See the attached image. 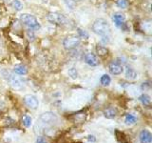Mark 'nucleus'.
Segmentation results:
<instances>
[{
  "instance_id": "obj_1",
  "label": "nucleus",
  "mask_w": 152,
  "mask_h": 143,
  "mask_svg": "<svg viewBox=\"0 0 152 143\" xmlns=\"http://www.w3.org/2000/svg\"><path fill=\"white\" fill-rule=\"evenodd\" d=\"M92 32L98 35L104 36L110 32V26L107 20L103 18L96 19L92 24Z\"/></svg>"
},
{
  "instance_id": "obj_2",
  "label": "nucleus",
  "mask_w": 152,
  "mask_h": 143,
  "mask_svg": "<svg viewBox=\"0 0 152 143\" xmlns=\"http://www.w3.org/2000/svg\"><path fill=\"white\" fill-rule=\"evenodd\" d=\"M20 21L24 24L25 26L32 29V30H38L40 29V24L38 22L37 19L28 13H23L20 15Z\"/></svg>"
},
{
  "instance_id": "obj_3",
  "label": "nucleus",
  "mask_w": 152,
  "mask_h": 143,
  "mask_svg": "<svg viewBox=\"0 0 152 143\" xmlns=\"http://www.w3.org/2000/svg\"><path fill=\"white\" fill-rule=\"evenodd\" d=\"M47 20L51 24H55V25H64L66 22V18L64 14H62L60 13L51 12L48 13Z\"/></svg>"
},
{
  "instance_id": "obj_4",
  "label": "nucleus",
  "mask_w": 152,
  "mask_h": 143,
  "mask_svg": "<svg viewBox=\"0 0 152 143\" xmlns=\"http://www.w3.org/2000/svg\"><path fill=\"white\" fill-rule=\"evenodd\" d=\"M80 42H81V38L78 35H70L66 36L63 40V46L66 50H72L75 49L77 46H79Z\"/></svg>"
},
{
  "instance_id": "obj_5",
  "label": "nucleus",
  "mask_w": 152,
  "mask_h": 143,
  "mask_svg": "<svg viewBox=\"0 0 152 143\" xmlns=\"http://www.w3.org/2000/svg\"><path fill=\"white\" fill-rule=\"evenodd\" d=\"M23 101L28 108L31 110H36L39 106V101H38L37 97L32 94H26L23 98Z\"/></svg>"
},
{
  "instance_id": "obj_6",
  "label": "nucleus",
  "mask_w": 152,
  "mask_h": 143,
  "mask_svg": "<svg viewBox=\"0 0 152 143\" xmlns=\"http://www.w3.org/2000/svg\"><path fill=\"white\" fill-rule=\"evenodd\" d=\"M39 121L44 124H53L57 121V116L52 112H47L41 114Z\"/></svg>"
},
{
  "instance_id": "obj_7",
  "label": "nucleus",
  "mask_w": 152,
  "mask_h": 143,
  "mask_svg": "<svg viewBox=\"0 0 152 143\" xmlns=\"http://www.w3.org/2000/svg\"><path fill=\"white\" fill-rule=\"evenodd\" d=\"M108 70H109V73L113 75H119L123 73L124 71V67L122 65L121 62H119L118 60L115 61H112L110 64H109L108 67Z\"/></svg>"
},
{
  "instance_id": "obj_8",
  "label": "nucleus",
  "mask_w": 152,
  "mask_h": 143,
  "mask_svg": "<svg viewBox=\"0 0 152 143\" xmlns=\"http://www.w3.org/2000/svg\"><path fill=\"white\" fill-rule=\"evenodd\" d=\"M84 59H85L86 63L89 66H91V67H96L99 65V60L97 58L96 55H94L91 52H87L84 56Z\"/></svg>"
},
{
  "instance_id": "obj_9",
  "label": "nucleus",
  "mask_w": 152,
  "mask_h": 143,
  "mask_svg": "<svg viewBox=\"0 0 152 143\" xmlns=\"http://www.w3.org/2000/svg\"><path fill=\"white\" fill-rule=\"evenodd\" d=\"M112 20L115 23V25L117 27H122L124 24H125L126 16H125V14L122 13H113V15H112Z\"/></svg>"
},
{
  "instance_id": "obj_10",
  "label": "nucleus",
  "mask_w": 152,
  "mask_h": 143,
  "mask_svg": "<svg viewBox=\"0 0 152 143\" xmlns=\"http://www.w3.org/2000/svg\"><path fill=\"white\" fill-rule=\"evenodd\" d=\"M139 139L141 143H151L152 142L151 133L147 130H142L139 135Z\"/></svg>"
},
{
  "instance_id": "obj_11",
  "label": "nucleus",
  "mask_w": 152,
  "mask_h": 143,
  "mask_svg": "<svg viewBox=\"0 0 152 143\" xmlns=\"http://www.w3.org/2000/svg\"><path fill=\"white\" fill-rule=\"evenodd\" d=\"M126 76L129 80H135L137 78V72L130 66H126Z\"/></svg>"
},
{
  "instance_id": "obj_12",
  "label": "nucleus",
  "mask_w": 152,
  "mask_h": 143,
  "mask_svg": "<svg viewBox=\"0 0 152 143\" xmlns=\"http://www.w3.org/2000/svg\"><path fill=\"white\" fill-rule=\"evenodd\" d=\"M104 116L108 119H112L117 116V110L114 107H108L104 111Z\"/></svg>"
},
{
  "instance_id": "obj_13",
  "label": "nucleus",
  "mask_w": 152,
  "mask_h": 143,
  "mask_svg": "<svg viewBox=\"0 0 152 143\" xmlns=\"http://www.w3.org/2000/svg\"><path fill=\"white\" fill-rule=\"evenodd\" d=\"M13 72L15 74H19V75H25L28 74V68L23 64H19V65H16L14 66L13 68Z\"/></svg>"
},
{
  "instance_id": "obj_14",
  "label": "nucleus",
  "mask_w": 152,
  "mask_h": 143,
  "mask_svg": "<svg viewBox=\"0 0 152 143\" xmlns=\"http://www.w3.org/2000/svg\"><path fill=\"white\" fill-rule=\"evenodd\" d=\"M139 100L142 105H145V106H149L150 103H151V98H150L149 95L146 94H141L139 97Z\"/></svg>"
},
{
  "instance_id": "obj_15",
  "label": "nucleus",
  "mask_w": 152,
  "mask_h": 143,
  "mask_svg": "<svg viewBox=\"0 0 152 143\" xmlns=\"http://www.w3.org/2000/svg\"><path fill=\"white\" fill-rule=\"evenodd\" d=\"M137 121V117L135 116H133L132 114H127L125 116V123L126 125H133Z\"/></svg>"
},
{
  "instance_id": "obj_16",
  "label": "nucleus",
  "mask_w": 152,
  "mask_h": 143,
  "mask_svg": "<svg viewBox=\"0 0 152 143\" xmlns=\"http://www.w3.org/2000/svg\"><path fill=\"white\" fill-rule=\"evenodd\" d=\"M111 82V78L108 74H103L100 78V83L103 86H108Z\"/></svg>"
},
{
  "instance_id": "obj_17",
  "label": "nucleus",
  "mask_w": 152,
  "mask_h": 143,
  "mask_svg": "<svg viewBox=\"0 0 152 143\" xmlns=\"http://www.w3.org/2000/svg\"><path fill=\"white\" fill-rule=\"evenodd\" d=\"M11 5H12V7L17 12L21 11V10L23 9V5L20 1H19V0H12Z\"/></svg>"
},
{
  "instance_id": "obj_18",
  "label": "nucleus",
  "mask_w": 152,
  "mask_h": 143,
  "mask_svg": "<svg viewBox=\"0 0 152 143\" xmlns=\"http://www.w3.org/2000/svg\"><path fill=\"white\" fill-rule=\"evenodd\" d=\"M22 122H23V125L25 126L26 128H28L31 127V123H32V119L30 116H28V114H25V116H23V119H22Z\"/></svg>"
},
{
  "instance_id": "obj_19",
  "label": "nucleus",
  "mask_w": 152,
  "mask_h": 143,
  "mask_svg": "<svg viewBox=\"0 0 152 143\" xmlns=\"http://www.w3.org/2000/svg\"><path fill=\"white\" fill-rule=\"evenodd\" d=\"M12 85L13 88L15 89H19L22 87V82L20 79H18L16 77H12Z\"/></svg>"
},
{
  "instance_id": "obj_20",
  "label": "nucleus",
  "mask_w": 152,
  "mask_h": 143,
  "mask_svg": "<svg viewBox=\"0 0 152 143\" xmlns=\"http://www.w3.org/2000/svg\"><path fill=\"white\" fill-rule=\"evenodd\" d=\"M77 32L79 35L78 36L80 38H85V39H88V38L89 37V35L88 33V32L83 30V29H81V28H77Z\"/></svg>"
},
{
  "instance_id": "obj_21",
  "label": "nucleus",
  "mask_w": 152,
  "mask_h": 143,
  "mask_svg": "<svg viewBox=\"0 0 152 143\" xmlns=\"http://www.w3.org/2000/svg\"><path fill=\"white\" fill-rule=\"evenodd\" d=\"M96 51H97V54L99 55H101V56L107 55V52H108L107 49L106 47H104V46H98L96 48Z\"/></svg>"
},
{
  "instance_id": "obj_22",
  "label": "nucleus",
  "mask_w": 152,
  "mask_h": 143,
  "mask_svg": "<svg viewBox=\"0 0 152 143\" xmlns=\"http://www.w3.org/2000/svg\"><path fill=\"white\" fill-rule=\"evenodd\" d=\"M69 75L72 79H76L78 77V71L76 68H70L69 70Z\"/></svg>"
},
{
  "instance_id": "obj_23",
  "label": "nucleus",
  "mask_w": 152,
  "mask_h": 143,
  "mask_svg": "<svg viewBox=\"0 0 152 143\" xmlns=\"http://www.w3.org/2000/svg\"><path fill=\"white\" fill-rule=\"evenodd\" d=\"M117 6L119 8H122V9H126L128 6V1L127 0H117Z\"/></svg>"
},
{
  "instance_id": "obj_24",
  "label": "nucleus",
  "mask_w": 152,
  "mask_h": 143,
  "mask_svg": "<svg viewBox=\"0 0 152 143\" xmlns=\"http://www.w3.org/2000/svg\"><path fill=\"white\" fill-rule=\"evenodd\" d=\"M35 143H47V140H46V138L44 136H39L36 139Z\"/></svg>"
},
{
  "instance_id": "obj_25",
  "label": "nucleus",
  "mask_w": 152,
  "mask_h": 143,
  "mask_svg": "<svg viewBox=\"0 0 152 143\" xmlns=\"http://www.w3.org/2000/svg\"><path fill=\"white\" fill-rule=\"evenodd\" d=\"M150 88V84H149V82H144L142 83V90H145V89H149Z\"/></svg>"
},
{
  "instance_id": "obj_26",
  "label": "nucleus",
  "mask_w": 152,
  "mask_h": 143,
  "mask_svg": "<svg viewBox=\"0 0 152 143\" xmlns=\"http://www.w3.org/2000/svg\"><path fill=\"white\" fill-rule=\"evenodd\" d=\"M71 1H73V2H80V1H82V0H71Z\"/></svg>"
},
{
  "instance_id": "obj_27",
  "label": "nucleus",
  "mask_w": 152,
  "mask_h": 143,
  "mask_svg": "<svg viewBox=\"0 0 152 143\" xmlns=\"http://www.w3.org/2000/svg\"><path fill=\"white\" fill-rule=\"evenodd\" d=\"M4 1H7V0H4Z\"/></svg>"
}]
</instances>
